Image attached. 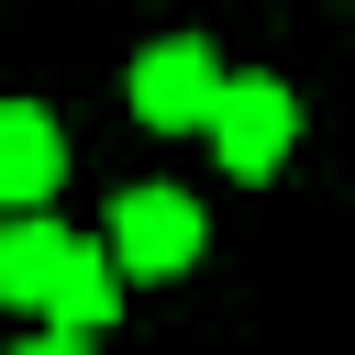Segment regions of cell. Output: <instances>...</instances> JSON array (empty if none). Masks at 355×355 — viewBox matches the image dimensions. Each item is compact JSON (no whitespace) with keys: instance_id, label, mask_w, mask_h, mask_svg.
<instances>
[{"instance_id":"7a4b0ae2","label":"cell","mask_w":355,"mask_h":355,"mask_svg":"<svg viewBox=\"0 0 355 355\" xmlns=\"http://www.w3.org/2000/svg\"><path fill=\"white\" fill-rule=\"evenodd\" d=\"M211 100H222V55H211L200 33H178V44H144V55H133V122L189 133V122H211Z\"/></svg>"},{"instance_id":"5b68a950","label":"cell","mask_w":355,"mask_h":355,"mask_svg":"<svg viewBox=\"0 0 355 355\" xmlns=\"http://www.w3.org/2000/svg\"><path fill=\"white\" fill-rule=\"evenodd\" d=\"M44 311H55V333H111V322H122V266H111V255H89V244H67V266H55Z\"/></svg>"},{"instance_id":"8992f818","label":"cell","mask_w":355,"mask_h":355,"mask_svg":"<svg viewBox=\"0 0 355 355\" xmlns=\"http://www.w3.org/2000/svg\"><path fill=\"white\" fill-rule=\"evenodd\" d=\"M67 244H78V233H55L44 211H22V222H0V300H11V311H44V288H55V266H67Z\"/></svg>"},{"instance_id":"6da1fadb","label":"cell","mask_w":355,"mask_h":355,"mask_svg":"<svg viewBox=\"0 0 355 355\" xmlns=\"http://www.w3.org/2000/svg\"><path fill=\"white\" fill-rule=\"evenodd\" d=\"M200 133L222 144L233 178H277L288 144H300V100H288V78H222V100H211Z\"/></svg>"},{"instance_id":"52a82bcc","label":"cell","mask_w":355,"mask_h":355,"mask_svg":"<svg viewBox=\"0 0 355 355\" xmlns=\"http://www.w3.org/2000/svg\"><path fill=\"white\" fill-rule=\"evenodd\" d=\"M22 355H89V333H33Z\"/></svg>"},{"instance_id":"3957f363","label":"cell","mask_w":355,"mask_h":355,"mask_svg":"<svg viewBox=\"0 0 355 355\" xmlns=\"http://www.w3.org/2000/svg\"><path fill=\"white\" fill-rule=\"evenodd\" d=\"M200 255V200L178 189H122L111 200V266L122 277H178Z\"/></svg>"},{"instance_id":"277c9868","label":"cell","mask_w":355,"mask_h":355,"mask_svg":"<svg viewBox=\"0 0 355 355\" xmlns=\"http://www.w3.org/2000/svg\"><path fill=\"white\" fill-rule=\"evenodd\" d=\"M55 178H67L55 122H44L33 100H0V200H11V211H44V200H55Z\"/></svg>"}]
</instances>
